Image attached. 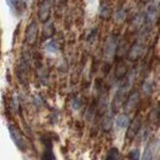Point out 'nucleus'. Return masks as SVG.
I'll use <instances>...</instances> for the list:
<instances>
[{
	"instance_id": "1",
	"label": "nucleus",
	"mask_w": 160,
	"mask_h": 160,
	"mask_svg": "<svg viewBox=\"0 0 160 160\" xmlns=\"http://www.w3.org/2000/svg\"><path fill=\"white\" fill-rule=\"evenodd\" d=\"M9 133H10V137H11L12 142L15 143L16 148H18L19 150H21V152H26L27 144H26L25 138H23L22 134H21L20 129H19L16 126H14V124H9Z\"/></svg>"
},
{
	"instance_id": "2",
	"label": "nucleus",
	"mask_w": 160,
	"mask_h": 160,
	"mask_svg": "<svg viewBox=\"0 0 160 160\" xmlns=\"http://www.w3.org/2000/svg\"><path fill=\"white\" fill-rule=\"evenodd\" d=\"M140 127H142V117L140 116H136L133 121L129 123L128 126V131H127V139H133L138 132H139Z\"/></svg>"
},
{
	"instance_id": "3",
	"label": "nucleus",
	"mask_w": 160,
	"mask_h": 160,
	"mask_svg": "<svg viewBox=\"0 0 160 160\" xmlns=\"http://www.w3.org/2000/svg\"><path fill=\"white\" fill-rule=\"evenodd\" d=\"M37 32H38V26H37V22L36 21H32L27 30H26V41L28 44H35V42L37 41Z\"/></svg>"
},
{
	"instance_id": "4",
	"label": "nucleus",
	"mask_w": 160,
	"mask_h": 160,
	"mask_svg": "<svg viewBox=\"0 0 160 160\" xmlns=\"http://www.w3.org/2000/svg\"><path fill=\"white\" fill-rule=\"evenodd\" d=\"M49 15H51V2H49V0H44V1H42V4L40 5L38 19L42 22H46L49 19Z\"/></svg>"
},
{
	"instance_id": "5",
	"label": "nucleus",
	"mask_w": 160,
	"mask_h": 160,
	"mask_svg": "<svg viewBox=\"0 0 160 160\" xmlns=\"http://www.w3.org/2000/svg\"><path fill=\"white\" fill-rule=\"evenodd\" d=\"M138 101H139V94L137 91H134L133 94L129 95V98L124 102V110H126V112H131L136 107V105L138 103Z\"/></svg>"
},
{
	"instance_id": "6",
	"label": "nucleus",
	"mask_w": 160,
	"mask_h": 160,
	"mask_svg": "<svg viewBox=\"0 0 160 160\" xmlns=\"http://www.w3.org/2000/svg\"><path fill=\"white\" fill-rule=\"evenodd\" d=\"M8 2L10 5V8L14 10V12L18 14V16H20L26 9V5H25L23 0H8Z\"/></svg>"
},
{
	"instance_id": "7",
	"label": "nucleus",
	"mask_w": 160,
	"mask_h": 160,
	"mask_svg": "<svg viewBox=\"0 0 160 160\" xmlns=\"http://www.w3.org/2000/svg\"><path fill=\"white\" fill-rule=\"evenodd\" d=\"M143 53H144L143 46H142L140 43H137V44H134V46L131 48V51L128 52V58L131 60H137L138 58H140V57L143 56Z\"/></svg>"
},
{
	"instance_id": "8",
	"label": "nucleus",
	"mask_w": 160,
	"mask_h": 160,
	"mask_svg": "<svg viewBox=\"0 0 160 160\" xmlns=\"http://www.w3.org/2000/svg\"><path fill=\"white\" fill-rule=\"evenodd\" d=\"M116 52V40H110L107 42L106 47H105V54L106 57H112Z\"/></svg>"
},
{
	"instance_id": "9",
	"label": "nucleus",
	"mask_w": 160,
	"mask_h": 160,
	"mask_svg": "<svg viewBox=\"0 0 160 160\" xmlns=\"http://www.w3.org/2000/svg\"><path fill=\"white\" fill-rule=\"evenodd\" d=\"M46 145V150H44V155H43V159H51V160H54L56 157L53 154V149H52V143L51 140H47L44 143Z\"/></svg>"
},
{
	"instance_id": "10",
	"label": "nucleus",
	"mask_w": 160,
	"mask_h": 160,
	"mask_svg": "<svg viewBox=\"0 0 160 160\" xmlns=\"http://www.w3.org/2000/svg\"><path fill=\"white\" fill-rule=\"evenodd\" d=\"M112 14V10H111V6L108 4H105L102 2L100 6V16L102 19H108Z\"/></svg>"
},
{
	"instance_id": "11",
	"label": "nucleus",
	"mask_w": 160,
	"mask_h": 160,
	"mask_svg": "<svg viewBox=\"0 0 160 160\" xmlns=\"http://www.w3.org/2000/svg\"><path fill=\"white\" fill-rule=\"evenodd\" d=\"M154 150H155V147H154V142H150V143H148V145H147V148H145V150H144V155H143V158L144 159H153V154H154Z\"/></svg>"
},
{
	"instance_id": "12",
	"label": "nucleus",
	"mask_w": 160,
	"mask_h": 160,
	"mask_svg": "<svg viewBox=\"0 0 160 160\" xmlns=\"http://www.w3.org/2000/svg\"><path fill=\"white\" fill-rule=\"evenodd\" d=\"M116 123H117V126L120 127V128H124V127H128L129 126V117H128V115H120L118 117H117V121H116Z\"/></svg>"
},
{
	"instance_id": "13",
	"label": "nucleus",
	"mask_w": 160,
	"mask_h": 160,
	"mask_svg": "<svg viewBox=\"0 0 160 160\" xmlns=\"http://www.w3.org/2000/svg\"><path fill=\"white\" fill-rule=\"evenodd\" d=\"M46 48H47V51H49V52H57V51L59 49V44H58V42L56 40H52L46 44Z\"/></svg>"
},
{
	"instance_id": "14",
	"label": "nucleus",
	"mask_w": 160,
	"mask_h": 160,
	"mask_svg": "<svg viewBox=\"0 0 160 160\" xmlns=\"http://www.w3.org/2000/svg\"><path fill=\"white\" fill-rule=\"evenodd\" d=\"M127 74V69L123 64H118L117 68H116V77L120 79V78H124Z\"/></svg>"
},
{
	"instance_id": "15",
	"label": "nucleus",
	"mask_w": 160,
	"mask_h": 160,
	"mask_svg": "<svg viewBox=\"0 0 160 160\" xmlns=\"http://www.w3.org/2000/svg\"><path fill=\"white\" fill-rule=\"evenodd\" d=\"M108 160H115V159H118L120 155H118V150L116 148H112L108 153H107V157H106Z\"/></svg>"
},
{
	"instance_id": "16",
	"label": "nucleus",
	"mask_w": 160,
	"mask_h": 160,
	"mask_svg": "<svg viewBox=\"0 0 160 160\" xmlns=\"http://www.w3.org/2000/svg\"><path fill=\"white\" fill-rule=\"evenodd\" d=\"M53 32H54V28H53V25L52 23L44 25V36H52Z\"/></svg>"
},
{
	"instance_id": "17",
	"label": "nucleus",
	"mask_w": 160,
	"mask_h": 160,
	"mask_svg": "<svg viewBox=\"0 0 160 160\" xmlns=\"http://www.w3.org/2000/svg\"><path fill=\"white\" fill-rule=\"evenodd\" d=\"M111 118L110 117H106L105 120H103V128H105V131H108L110 128H111Z\"/></svg>"
},
{
	"instance_id": "18",
	"label": "nucleus",
	"mask_w": 160,
	"mask_h": 160,
	"mask_svg": "<svg viewBox=\"0 0 160 160\" xmlns=\"http://www.w3.org/2000/svg\"><path fill=\"white\" fill-rule=\"evenodd\" d=\"M131 159H139V150L138 149H134L131 152V155H129Z\"/></svg>"
},
{
	"instance_id": "19",
	"label": "nucleus",
	"mask_w": 160,
	"mask_h": 160,
	"mask_svg": "<svg viewBox=\"0 0 160 160\" xmlns=\"http://www.w3.org/2000/svg\"><path fill=\"white\" fill-rule=\"evenodd\" d=\"M159 121H160V113H159Z\"/></svg>"
}]
</instances>
